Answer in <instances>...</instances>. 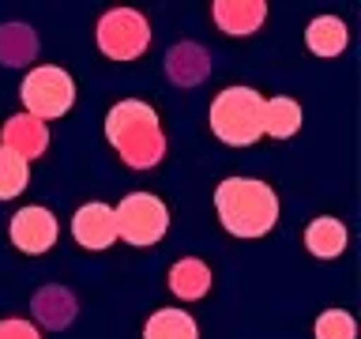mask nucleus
<instances>
[{
    "mask_svg": "<svg viewBox=\"0 0 361 339\" xmlns=\"http://www.w3.org/2000/svg\"><path fill=\"white\" fill-rule=\"evenodd\" d=\"M106 140L132 170H154L166 158L162 121L140 98H121L106 113Z\"/></svg>",
    "mask_w": 361,
    "mask_h": 339,
    "instance_id": "f257e3e1",
    "label": "nucleus"
},
{
    "mask_svg": "<svg viewBox=\"0 0 361 339\" xmlns=\"http://www.w3.org/2000/svg\"><path fill=\"white\" fill-rule=\"evenodd\" d=\"M214 211H219L226 234L264 237L279 222V196L259 177H226L214 189Z\"/></svg>",
    "mask_w": 361,
    "mask_h": 339,
    "instance_id": "f03ea898",
    "label": "nucleus"
},
{
    "mask_svg": "<svg viewBox=\"0 0 361 339\" xmlns=\"http://www.w3.org/2000/svg\"><path fill=\"white\" fill-rule=\"evenodd\" d=\"M211 132L226 147H252L264 140V95L252 87H222L211 102Z\"/></svg>",
    "mask_w": 361,
    "mask_h": 339,
    "instance_id": "7ed1b4c3",
    "label": "nucleus"
},
{
    "mask_svg": "<svg viewBox=\"0 0 361 339\" xmlns=\"http://www.w3.org/2000/svg\"><path fill=\"white\" fill-rule=\"evenodd\" d=\"M19 98H23V113L38 121H53V117H64L75 102V79L56 64H38L23 76V87H19Z\"/></svg>",
    "mask_w": 361,
    "mask_h": 339,
    "instance_id": "20e7f679",
    "label": "nucleus"
},
{
    "mask_svg": "<svg viewBox=\"0 0 361 339\" xmlns=\"http://www.w3.org/2000/svg\"><path fill=\"white\" fill-rule=\"evenodd\" d=\"M113 219H117V237H124L135 249L158 245L169 230V208L151 192H132L124 196L117 208H113Z\"/></svg>",
    "mask_w": 361,
    "mask_h": 339,
    "instance_id": "39448f33",
    "label": "nucleus"
},
{
    "mask_svg": "<svg viewBox=\"0 0 361 339\" xmlns=\"http://www.w3.org/2000/svg\"><path fill=\"white\" fill-rule=\"evenodd\" d=\"M151 45V23L135 8H109L98 19V49L109 61H135Z\"/></svg>",
    "mask_w": 361,
    "mask_h": 339,
    "instance_id": "423d86ee",
    "label": "nucleus"
},
{
    "mask_svg": "<svg viewBox=\"0 0 361 339\" xmlns=\"http://www.w3.org/2000/svg\"><path fill=\"white\" fill-rule=\"evenodd\" d=\"M8 230H11V245H16L19 253L42 256V253H49V249L56 245L61 226H56V215H53L49 208L30 203V208H19L16 215H11Z\"/></svg>",
    "mask_w": 361,
    "mask_h": 339,
    "instance_id": "0eeeda50",
    "label": "nucleus"
},
{
    "mask_svg": "<svg viewBox=\"0 0 361 339\" xmlns=\"http://www.w3.org/2000/svg\"><path fill=\"white\" fill-rule=\"evenodd\" d=\"M72 237L90 253H102L117 242V219H113V208L109 203H83L75 215H72Z\"/></svg>",
    "mask_w": 361,
    "mask_h": 339,
    "instance_id": "6e6552de",
    "label": "nucleus"
},
{
    "mask_svg": "<svg viewBox=\"0 0 361 339\" xmlns=\"http://www.w3.org/2000/svg\"><path fill=\"white\" fill-rule=\"evenodd\" d=\"M214 27L222 34H233V38H245V34H256L267 19V4L264 0H214L211 4Z\"/></svg>",
    "mask_w": 361,
    "mask_h": 339,
    "instance_id": "1a4fd4ad",
    "label": "nucleus"
},
{
    "mask_svg": "<svg viewBox=\"0 0 361 339\" xmlns=\"http://www.w3.org/2000/svg\"><path fill=\"white\" fill-rule=\"evenodd\" d=\"M11 155H19L23 162H30V158L45 155V147H49V129H45V121L30 117V113H16V117L4 121V143Z\"/></svg>",
    "mask_w": 361,
    "mask_h": 339,
    "instance_id": "9d476101",
    "label": "nucleus"
},
{
    "mask_svg": "<svg viewBox=\"0 0 361 339\" xmlns=\"http://www.w3.org/2000/svg\"><path fill=\"white\" fill-rule=\"evenodd\" d=\"M166 72L177 87H200L211 72V53L196 42H177L166 53Z\"/></svg>",
    "mask_w": 361,
    "mask_h": 339,
    "instance_id": "9b49d317",
    "label": "nucleus"
},
{
    "mask_svg": "<svg viewBox=\"0 0 361 339\" xmlns=\"http://www.w3.org/2000/svg\"><path fill=\"white\" fill-rule=\"evenodd\" d=\"M350 242L343 219H335V215H320V219H312L305 226V249L316 256V260H335L343 256V249Z\"/></svg>",
    "mask_w": 361,
    "mask_h": 339,
    "instance_id": "f8f14e48",
    "label": "nucleus"
},
{
    "mask_svg": "<svg viewBox=\"0 0 361 339\" xmlns=\"http://www.w3.org/2000/svg\"><path fill=\"white\" fill-rule=\"evenodd\" d=\"M169 290L177 294L180 302H200L203 294L211 290V268L196 256H185L169 268Z\"/></svg>",
    "mask_w": 361,
    "mask_h": 339,
    "instance_id": "ddd939ff",
    "label": "nucleus"
},
{
    "mask_svg": "<svg viewBox=\"0 0 361 339\" xmlns=\"http://www.w3.org/2000/svg\"><path fill=\"white\" fill-rule=\"evenodd\" d=\"M34 316H38V324L53 328V332L68 328V324H72V316H75L72 290H64V287H42L38 294H34Z\"/></svg>",
    "mask_w": 361,
    "mask_h": 339,
    "instance_id": "4468645a",
    "label": "nucleus"
},
{
    "mask_svg": "<svg viewBox=\"0 0 361 339\" xmlns=\"http://www.w3.org/2000/svg\"><path fill=\"white\" fill-rule=\"evenodd\" d=\"M350 42V30L338 16H316L309 27H305V45L316 56H338Z\"/></svg>",
    "mask_w": 361,
    "mask_h": 339,
    "instance_id": "2eb2a0df",
    "label": "nucleus"
},
{
    "mask_svg": "<svg viewBox=\"0 0 361 339\" xmlns=\"http://www.w3.org/2000/svg\"><path fill=\"white\" fill-rule=\"evenodd\" d=\"M301 129V106L290 95L264 98V136L271 140H290Z\"/></svg>",
    "mask_w": 361,
    "mask_h": 339,
    "instance_id": "dca6fc26",
    "label": "nucleus"
},
{
    "mask_svg": "<svg viewBox=\"0 0 361 339\" xmlns=\"http://www.w3.org/2000/svg\"><path fill=\"white\" fill-rule=\"evenodd\" d=\"M38 53V34L23 23H4L0 27V61L11 64V68H23L30 64V56Z\"/></svg>",
    "mask_w": 361,
    "mask_h": 339,
    "instance_id": "f3484780",
    "label": "nucleus"
},
{
    "mask_svg": "<svg viewBox=\"0 0 361 339\" xmlns=\"http://www.w3.org/2000/svg\"><path fill=\"white\" fill-rule=\"evenodd\" d=\"M143 339H200V328L185 309H158L143 324Z\"/></svg>",
    "mask_w": 361,
    "mask_h": 339,
    "instance_id": "a211bd4d",
    "label": "nucleus"
},
{
    "mask_svg": "<svg viewBox=\"0 0 361 339\" xmlns=\"http://www.w3.org/2000/svg\"><path fill=\"white\" fill-rule=\"evenodd\" d=\"M30 181V166L8 147H0V200H16Z\"/></svg>",
    "mask_w": 361,
    "mask_h": 339,
    "instance_id": "6ab92c4d",
    "label": "nucleus"
},
{
    "mask_svg": "<svg viewBox=\"0 0 361 339\" xmlns=\"http://www.w3.org/2000/svg\"><path fill=\"white\" fill-rule=\"evenodd\" d=\"M316 339H354L357 335V324L354 316H350L346 309H324L320 316H316Z\"/></svg>",
    "mask_w": 361,
    "mask_h": 339,
    "instance_id": "aec40b11",
    "label": "nucleus"
},
{
    "mask_svg": "<svg viewBox=\"0 0 361 339\" xmlns=\"http://www.w3.org/2000/svg\"><path fill=\"white\" fill-rule=\"evenodd\" d=\"M0 339H42V332L27 316H8V321H0Z\"/></svg>",
    "mask_w": 361,
    "mask_h": 339,
    "instance_id": "412c9836",
    "label": "nucleus"
}]
</instances>
